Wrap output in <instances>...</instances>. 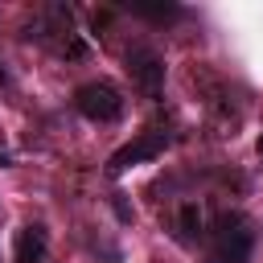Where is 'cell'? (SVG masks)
<instances>
[{"instance_id":"cell-1","label":"cell","mask_w":263,"mask_h":263,"mask_svg":"<svg viewBox=\"0 0 263 263\" xmlns=\"http://www.w3.org/2000/svg\"><path fill=\"white\" fill-rule=\"evenodd\" d=\"M255 255V222L238 210H218L201 234V263H251Z\"/></svg>"},{"instance_id":"cell-2","label":"cell","mask_w":263,"mask_h":263,"mask_svg":"<svg viewBox=\"0 0 263 263\" xmlns=\"http://www.w3.org/2000/svg\"><path fill=\"white\" fill-rule=\"evenodd\" d=\"M25 37L37 41V45H45V49L58 53V58H86V41H82V33L74 29L70 4H58V0H53V4H41V8L33 12Z\"/></svg>"},{"instance_id":"cell-3","label":"cell","mask_w":263,"mask_h":263,"mask_svg":"<svg viewBox=\"0 0 263 263\" xmlns=\"http://www.w3.org/2000/svg\"><path fill=\"white\" fill-rule=\"evenodd\" d=\"M123 70H127L132 86H136L144 99L156 103V99L164 95V58H160L156 45H148V41H132V45L123 49Z\"/></svg>"},{"instance_id":"cell-4","label":"cell","mask_w":263,"mask_h":263,"mask_svg":"<svg viewBox=\"0 0 263 263\" xmlns=\"http://www.w3.org/2000/svg\"><path fill=\"white\" fill-rule=\"evenodd\" d=\"M74 111H78L82 119H90V123H115V119L123 115V95H119L115 82L90 78V82H82V86L74 90Z\"/></svg>"},{"instance_id":"cell-5","label":"cell","mask_w":263,"mask_h":263,"mask_svg":"<svg viewBox=\"0 0 263 263\" xmlns=\"http://www.w3.org/2000/svg\"><path fill=\"white\" fill-rule=\"evenodd\" d=\"M168 144H173V132H168V127H160V123L144 127L136 140H127L119 152H111V160H107V177H119V173H127V168H136V164H148V160L164 156Z\"/></svg>"},{"instance_id":"cell-6","label":"cell","mask_w":263,"mask_h":263,"mask_svg":"<svg viewBox=\"0 0 263 263\" xmlns=\"http://www.w3.org/2000/svg\"><path fill=\"white\" fill-rule=\"evenodd\" d=\"M45 251H49V230L41 222H29L16 230L12 238V263H45Z\"/></svg>"},{"instance_id":"cell-7","label":"cell","mask_w":263,"mask_h":263,"mask_svg":"<svg viewBox=\"0 0 263 263\" xmlns=\"http://www.w3.org/2000/svg\"><path fill=\"white\" fill-rule=\"evenodd\" d=\"M123 8L132 16H140V21H152V25H168V21H181L185 16V8L173 4V0H127Z\"/></svg>"},{"instance_id":"cell-8","label":"cell","mask_w":263,"mask_h":263,"mask_svg":"<svg viewBox=\"0 0 263 263\" xmlns=\"http://www.w3.org/2000/svg\"><path fill=\"white\" fill-rule=\"evenodd\" d=\"M115 214H119V218H123V222H132V218H136V214H132V210H127V205H123V193H115Z\"/></svg>"},{"instance_id":"cell-9","label":"cell","mask_w":263,"mask_h":263,"mask_svg":"<svg viewBox=\"0 0 263 263\" xmlns=\"http://www.w3.org/2000/svg\"><path fill=\"white\" fill-rule=\"evenodd\" d=\"M12 78H8V70H4V62H0V86H8Z\"/></svg>"},{"instance_id":"cell-10","label":"cell","mask_w":263,"mask_h":263,"mask_svg":"<svg viewBox=\"0 0 263 263\" xmlns=\"http://www.w3.org/2000/svg\"><path fill=\"white\" fill-rule=\"evenodd\" d=\"M259 156H263V136H259Z\"/></svg>"}]
</instances>
